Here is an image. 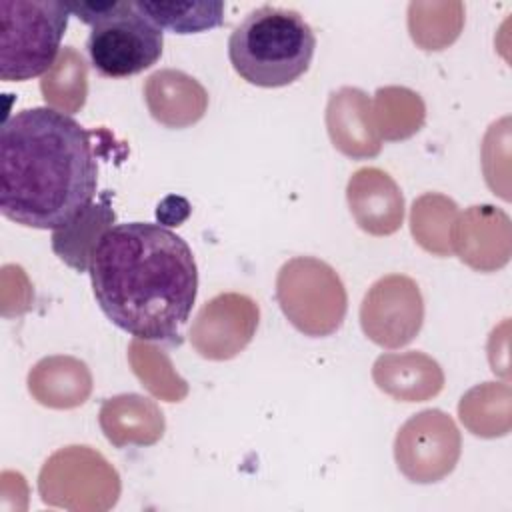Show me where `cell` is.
Instances as JSON below:
<instances>
[{
	"label": "cell",
	"instance_id": "obj_21",
	"mask_svg": "<svg viewBox=\"0 0 512 512\" xmlns=\"http://www.w3.org/2000/svg\"><path fill=\"white\" fill-rule=\"evenodd\" d=\"M88 68L84 58L66 46L60 50L54 66L42 76L40 90L50 108L72 114L78 112L86 102L88 92Z\"/></svg>",
	"mask_w": 512,
	"mask_h": 512
},
{
	"label": "cell",
	"instance_id": "obj_3",
	"mask_svg": "<svg viewBox=\"0 0 512 512\" xmlns=\"http://www.w3.org/2000/svg\"><path fill=\"white\" fill-rule=\"evenodd\" d=\"M316 36L304 16L290 8L260 6L244 16L228 38L236 74L260 88H280L304 76L312 64Z\"/></svg>",
	"mask_w": 512,
	"mask_h": 512
},
{
	"label": "cell",
	"instance_id": "obj_4",
	"mask_svg": "<svg viewBox=\"0 0 512 512\" xmlns=\"http://www.w3.org/2000/svg\"><path fill=\"white\" fill-rule=\"evenodd\" d=\"M68 4L48 0L0 2V78L24 82L44 76L60 54Z\"/></svg>",
	"mask_w": 512,
	"mask_h": 512
},
{
	"label": "cell",
	"instance_id": "obj_22",
	"mask_svg": "<svg viewBox=\"0 0 512 512\" xmlns=\"http://www.w3.org/2000/svg\"><path fill=\"white\" fill-rule=\"evenodd\" d=\"M458 412L472 434L502 436L510 428V388L494 382L476 386L462 396Z\"/></svg>",
	"mask_w": 512,
	"mask_h": 512
},
{
	"label": "cell",
	"instance_id": "obj_25",
	"mask_svg": "<svg viewBox=\"0 0 512 512\" xmlns=\"http://www.w3.org/2000/svg\"><path fill=\"white\" fill-rule=\"evenodd\" d=\"M128 358L142 386H146L154 396L168 402H178L186 396V382L172 370V364L166 354H162V350L136 338L130 344Z\"/></svg>",
	"mask_w": 512,
	"mask_h": 512
},
{
	"label": "cell",
	"instance_id": "obj_18",
	"mask_svg": "<svg viewBox=\"0 0 512 512\" xmlns=\"http://www.w3.org/2000/svg\"><path fill=\"white\" fill-rule=\"evenodd\" d=\"M116 214L104 196L102 202H92L78 216L52 232L54 254L76 272L90 268L92 252L106 230L112 228Z\"/></svg>",
	"mask_w": 512,
	"mask_h": 512
},
{
	"label": "cell",
	"instance_id": "obj_16",
	"mask_svg": "<svg viewBox=\"0 0 512 512\" xmlns=\"http://www.w3.org/2000/svg\"><path fill=\"white\" fill-rule=\"evenodd\" d=\"M100 428L116 448L148 446L162 438L164 416L152 400L140 394H120L102 404Z\"/></svg>",
	"mask_w": 512,
	"mask_h": 512
},
{
	"label": "cell",
	"instance_id": "obj_12",
	"mask_svg": "<svg viewBox=\"0 0 512 512\" xmlns=\"http://www.w3.org/2000/svg\"><path fill=\"white\" fill-rule=\"evenodd\" d=\"M346 198L356 224L372 236L394 234L404 220V196L398 184L380 168H360L346 186Z\"/></svg>",
	"mask_w": 512,
	"mask_h": 512
},
{
	"label": "cell",
	"instance_id": "obj_2",
	"mask_svg": "<svg viewBox=\"0 0 512 512\" xmlns=\"http://www.w3.org/2000/svg\"><path fill=\"white\" fill-rule=\"evenodd\" d=\"M98 164L90 134L48 106L10 116L0 130V212L22 226L56 230L92 204Z\"/></svg>",
	"mask_w": 512,
	"mask_h": 512
},
{
	"label": "cell",
	"instance_id": "obj_14",
	"mask_svg": "<svg viewBox=\"0 0 512 512\" xmlns=\"http://www.w3.org/2000/svg\"><path fill=\"white\" fill-rule=\"evenodd\" d=\"M144 100L150 116L166 128L192 126L208 108L204 86L190 74L174 68L158 70L146 78Z\"/></svg>",
	"mask_w": 512,
	"mask_h": 512
},
{
	"label": "cell",
	"instance_id": "obj_24",
	"mask_svg": "<svg viewBox=\"0 0 512 512\" xmlns=\"http://www.w3.org/2000/svg\"><path fill=\"white\" fill-rule=\"evenodd\" d=\"M458 216V206L442 194H424L412 206V234L416 242L438 256L452 254V226Z\"/></svg>",
	"mask_w": 512,
	"mask_h": 512
},
{
	"label": "cell",
	"instance_id": "obj_5",
	"mask_svg": "<svg viewBox=\"0 0 512 512\" xmlns=\"http://www.w3.org/2000/svg\"><path fill=\"white\" fill-rule=\"evenodd\" d=\"M276 300L288 322L312 338L334 334L348 308L346 288L336 270L312 256H296L282 264Z\"/></svg>",
	"mask_w": 512,
	"mask_h": 512
},
{
	"label": "cell",
	"instance_id": "obj_23",
	"mask_svg": "<svg viewBox=\"0 0 512 512\" xmlns=\"http://www.w3.org/2000/svg\"><path fill=\"white\" fill-rule=\"evenodd\" d=\"M138 12L152 20L160 30H172L176 34L206 32L224 22L222 2H134Z\"/></svg>",
	"mask_w": 512,
	"mask_h": 512
},
{
	"label": "cell",
	"instance_id": "obj_8",
	"mask_svg": "<svg viewBox=\"0 0 512 512\" xmlns=\"http://www.w3.org/2000/svg\"><path fill=\"white\" fill-rule=\"evenodd\" d=\"M424 322V300L418 284L404 274L376 280L360 306L364 334L378 346L394 350L410 344Z\"/></svg>",
	"mask_w": 512,
	"mask_h": 512
},
{
	"label": "cell",
	"instance_id": "obj_26",
	"mask_svg": "<svg viewBox=\"0 0 512 512\" xmlns=\"http://www.w3.org/2000/svg\"><path fill=\"white\" fill-rule=\"evenodd\" d=\"M192 208H190V202L182 196H176V194H170L166 196L158 206H156V218H158V224L162 226H180L188 216H190Z\"/></svg>",
	"mask_w": 512,
	"mask_h": 512
},
{
	"label": "cell",
	"instance_id": "obj_9",
	"mask_svg": "<svg viewBox=\"0 0 512 512\" xmlns=\"http://www.w3.org/2000/svg\"><path fill=\"white\" fill-rule=\"evenodd\" d=\"M258 304L238 292H224L208 300L190 326V344L206 360H230L254 338Z\"/></svg>",
	"mask_w": 512,
	"mask_h": 512
},
{
	"label": "cell",
	"instance_id": "obj_19",
	"mask_svg": "<svg viewBox=\"0 0 512 512\" xmlns=\"http://www.w3.org/2000/svg\"><path fill=\"white\" fill-rule=\"evenodd\" d=\"M426 108L422 98L398 86L378 88L372 100L374 126L384 140H404L420 130L424 124Z\"/></svg>",
	"mask_w": 512,
	"mask_h": 512
},
{
	"label": "cell",
	"instance_id": "obj_11",
	"mask_svg": "<svg viewBox=\"0 0 512 512\" xmlns=\"http://www.w3.org/2000/svg\"><path fill=\"white\" fill-rule=\"evenodd\" d=\"M450 242L452 252L474 270L502 268L510 258V220L494 206H472L456 216Z\"/></svg>",
	"mask_w": 512,
	"mask_h": 512
},
{
	"label": "cell",
	"instance_id": "obj_17",
	"mask_svg": "<svg viewBox=\"0 0 512 512\" xmlns=\"http://www.w3.org/2000/svg\"><path fill=\"white\" fill-rule=\"evenodd\" d=\"M28 390L48 408H76L92 392V376L84 362L72 356L42 358L28 372Z\"/></svg>",
	"mask_w": 512,
	"mask_h": 512
},
{
	"label": "cell",
	"instance_id": "obj_1",
	"mask_svg": "<svg viewBox=\"0 0 512 512\" xmlns=\"http://www.w3.org/2000/svg\"><path fill=\"white\" fill-rule=\"evenodd\" d=\"M88 272L114 326L138 340L180 342L198 292V268L182 236L162 224H116L96 244Z\"/></svg>",
	"mask_w": 512,
	"mask_h": 512
},
{
	"label": "cell",
	"instance_id": "obj_10",
	"mask_svg": "<svg viewBox=\"0 0 512 512\" xmlns=\"http://www.w3.org/2000/svg\"><path fill=\"white\" fill-rule=\"evenodd\" d=\"M38 488L46 504L62 506L64 496H112L120 492L116 470L88 446L54 452L42 466Z\"/></svg>",
	"mask_w": 512,
	"mask_h": 512
},
{
	"label": "cell",
	"instance_id": "obj_7",
	"mask_svg": "<svg viewBox=\"0 0 512 512\" xmlns=\"http://www.w3.org/2000/svg\"><path fill=\"white\" fill-rule=\"evenodd\" d=\"M460 432L442 410H422L396 434L394 458L400 472L420 484L448 476L460 458Z\"/></svg>",
	"mask_w": 512,
	"mask_h": 512
},
{
	"label": "cell",
	"instance_id": "obj_13",
	"mask_svg": "<svg viewBox=\"0 0 512 512\" xmlns=\"http://www.w3.org/2000/svg\"><path fill=\"white\" fill-rule=\"evenodd\" d=\"M326 126L336 150L350 158H374L380 154L382 138L374 126L372 100L358 88L344 86L330 94Z\"/></svg>",
	"mask_w": 512,
	"mask_h": 512
},
{
	"label": "cell",
	"instance_id": "obj_6",
	"mask_svg": "<svg viewBox=\"0 0 512 512\" xmlns=\"http://www.w3.org/2000/svg\"><path fill=\"white\" fill-rule=\"evenodd\" d=\"M164 34L134 2H116L112 12L92 26L86 40L90 64L108 78L144 72L162 56Z\"/></svg>",
	"mask_w": 512,
	"mask_h": 512
},
{
	"label": "cell",
	"instance_id": "obj_20",
	"mask_svg": "<svg viewBox=\"0 0 512 512\" xmlns=\"http://www.w3.org/2000/svg\"><path fill=\"white\" fill-rule=\"evenodd\" d=\"M464 24L462 2H410L408 30L412 40L424 50L450 46Z\"/></svg>",
	"mask_w": 512,
	"mask_h": 512
},
{
	"label": "cell",
	"instance_id": "obj_15",
	"mask_svg": "<svg viewBox=\"0 0 512 512\" xmlns=\"http://www.w3.org/2000/svg\"><path fill=\"white\" fill-rule=\"evenodd\" d=\"M376 386L402 402H424L444 386V374L436 360L422 352L382 354L372 368Z\"/></svg>",
	"mask_w": 512,
	"mask_h": 512
}]
</instances>
